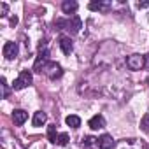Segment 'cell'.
Listing matches in <instances>:
<instances>
[{
    "mask_svg": "<svg viewBox=\"0 0 149 149\" xmlns=\"http://www.w3.org/2000/svg\"><path fill=\"white\" fill-rule=\"evenodd\" d=\"M40 74H44V76H47L49 79H58V77H61V74H63V70H61V67L56 63V61H47L44 67H42V70H40Z\"/></svg>",
    "mask_w": 149,
    "mask_h": 149,
    "instance_id": "6da1fadb",
    "label": "cell"
},
{
    "mask_svg": "<svg viewBox=\"0 0 149 149\" xmlns=\"http://www.w3.org/2000/svg\"><path fill=\"white\" fill-rule=\"evenodd\" d=\"M32 81H33L32 72H30V70H23L19 76H18V79L13 83V88H14V90H23V88L30 86V84H32Z\"/></svg>",
    "mask_w": 149,
    "mask_h": 149,
    "instance_id": "7a4b0ae2",
    "label": "cell"
},
{
    "mask_svg": "<svg viewBox=\"0 0 149 149\" xmlns=\"http://www.w3.org/2000/svg\"><path fill=\"white\" fill-rule=\"evenodd\" d=\"M144 65H146V60H144V56L139 54V53H133V54H130V56L126 58V67H128L130 70H142Z\"/></svg>",
    "mask_w": 149,
    "mask_h": 149,
    "instance_id": "3957f363",
    "label": "cell"
},
{
    "mask_svg": "<svg viewBox=\"0 0 149 149\" xmlns=\"http://www.w3.org/2000/svg\"><path fill=\"white\" fill-rule=\"evenodd\" d=\"M65 28H67L70 33H79V30L83 28V21H81V18H79V16H72L70 19H67Z\"/></svg>",
    "mask_w": 149,
    "mask_h": 149,
    "instance_id": "277c9868",
    "label": "cell"
},
{
    "mask_svg": "<svg viewBox=\"0 0 149 149\" xmlns=\"http://www.w3.org/2000/svg\"><path fill=\"white\" fill-rule=\"evenodd\" d=\"M116 147L118 149H146V146L140 140H135V139H126V140L119 142Z\"/></svg>",
    "mask_w": 149,
    "mask_h": 149,
    "instance_id": "5b68a950",
    "label": "cell"
},
{
    "mask_svg": "<svg viewBox=\"0 0 149 149\" xmlns=\"http://www.w3.org/2000/svg\"><path fill=\"white\" fill-rule=\"evenodd\" d=\"M2 53H4V56H6L7 60L16 58V56H18V44H16V42H6Z\"/></svg>",
    "mask_w": 149,
    "mask_h": 149,
    "instance_id": "8992f818",
    "label": "cell"
},
{
    "mask_svg": "<svg viewBox=\"0 0 149 149\" xmlns=\"http://www.w3.org/2000/svg\"><path fill=\"white\" fill-rule=\"evenodd\" d=\"M26 119H28V112H26V111H23V109H16V111L13 112V121H14V125L21 126Z\"/></svg>",
    "mask_w": 149,
    "mask_h": 149,
    "instance_id": "52a82bcc",
    "label": "cell"
},
{
    "mask_svg": "<svg viewBox=\"0 0 149 149\" xmlns=\"http://www.w3.org/2000/svg\"><path fill=\"white\" fill-rule=\"evenodd\" d=\"M100 149H112L116 144H114V139L109 135V133H105V135H102L100 139H98V144H97Z\"/></svg>",
    "mask_w": 149,
    "mask_h": 149,
    "instance_id": "ba28073f",
    "label": "cell"
},
{
    "mask_svg": "<svg viewBox=\"0 0 149 149\" xmlns=\"http://www.w3.org/2000/svg\"><path fill=\"white\" fill-rule=\"evenodd\" d=\"M60 47H61V51H63V54H70V53H72V49H74V44H72V39H70V37H67V35H63V37H60Z\"/></svg>",
    "mask_w": 149,
    "mask_h": 149,
    "instance_id": "9c48e42d",
    "label": "cell"
},
{
    "mask_svg": "<svg viewBox=\"0 0 149 149\" xmlns=\"http://www.w3.org/2000/svg\"><path fill=\"white\" fill-rule=\"evenodd\" d=\"M88 125H90L91 130H100V128H105V119H104L102 114H97V116H93V118L90 119Z\"/></svg>",
    "mask_w": 149,
    "mask_h": 149,
    "instance_id": "30bf717a",
    "label": "cell"
},
{
    "mask_svg": "<svg viewBox=\"0 0 149 149\" xmlns=\"http://www.w3.org/2000/svg\"><path fill=\"white\" fill-rule=\"evenodd\" d=\"M90 9L91 11H98V13H107L111 9V2H97V0H93V2H90Z\"/></svg>",
    "mask_w": 149,
    "mask_h": 149,
    "instance_id": "8fae6325",
    "label": "cell"
},
{
    "mask_svg": "<svg viewBox=\"0 0 149 149\" xmlns=\"http://www.w3.org/2000/svg\"><path fill=\"white\" fill-rule=\"evenodd\" d=\"M77 2H74V0H65V2L61 4V11L65 13V14H74L77 11Z\"/></svg>",
    "mask_w": 149,
    "mask_h": 149,
    "instance_id": "7c38bea8",
    "label": "cell"
},
{
    "mask_svg": "<svg viewBox=\"0 0 149 149\" xmlns=\"http://www.w3.org/2000/svg\"><path fill=\"white\" fill-rule=\"evenodd\" d=\"M46 121H47V116H46V112H42V111H37L35 114H33V126H42V125H46Z\"/></svg>",
    "mask_w": 149,
    "mask_h": 149,
    "instance_id": "4fadbf2b",
    "label": "cell"
},
{
    "mask_svg": "<svg viewBox=\"0 0 149 149\" xmlns=\"http://www.w3.org/2000/svg\"><path fill=\"white\" fill-rule=\"evenodd\" d=\"M65 123H67L70 128H79V126H81V118L76 116V114H70V116L65 118Z\"/></svg>",
    "mask_w": 149,
    "mask_h": 149,
    "instance_id": "5bb4252c",
    "label": "cell"
},
{
    "mask_svg": "<svg viewBox=\"0 0 149 149\" xmlns=\"http://www.w3.org/2000/svg\"><path fill=\"white\" fill-rule=\"evenodd\" d=\"M47 139H49L51 142H54V144H56V139H58V133H56V126H54V125H51V126L47 128Z\"/></svg>",
    "mask_w": 149,
    "mask_h": 149,
    "instance_id": "9a60e30c",
    "label": "cell"
},
{
    "mask_svg": "<svg viewBox=\"0 0 149 149\" xmlns=\"http://www.w3.org/2000/svg\"><path fill=\"white\" fill-rule=\"evenodd\" d=\"M0 86H2V98H7V95H9V86H7V81H6V77H2L0 79Z\"/></svg>",
    "mask_w": 149,
    "mask_h": 149,
    "instance_id": "2e32d148",
    "label": "cell"
},
{
    "mask_svg": "<svg viewBox=\"0 0 149 149\" xmlns=\"http://www.w3.org/2000/svg\"><path fill=\"white\" fill-rule=\"evenodd\" d=\"M67 142H68V135H67V133H58L56 144H58V146H65Z\"/></svg>",
    "mask_w": 149,
    "mask_h": 149,
    "instance_id": "e0dca14e",
    "label": "cell"
},
{
    "mask_svg": "<svg viewBox=\"0 0 149 149\" xmlns=\"http://www.w3.org/2000/svg\"><path fill=\"white\" fill-rule=\"evenodd\" d=\"M140 126H142V130H144V132H147V133H149V114H146V116L142 118Z\"/></svg>",
    "mask_w": 149,
    "mask_h": 149,
    "instance_id": "ac0fdd59",
    "label": "cell"
},
{
    "mask_svg": "<svg viewBox=\"0 0 149 149\" xmlns=\"http://www.w3.org/2000/svg\"><path fill=\"white\" fill-rule=\"evenodd\" d=\"M83 140H84V146H86V147H90V146H95V144H98V139H95V137H84Z\"/></svg>",
    "mask_w": 149,
    "mask_h": 149,
    "instance_id": "d6986e66",
    "label": "cell"
},
{
    "mask_svg": "<svg viewBox=\"0 0 149 149\" xmlns=\"http://www.w3.org/2000/svg\"><path fill=\"white\" fill-rule=\"evenodd\" d=\"M7 13H9V6L6 4V2H0V16H7Z\"/></svg>",
    "mask_w": 149,
    "mask_h": 149,
    "instance_id": "ffe728a7",
    "label": "cell"
},
{
    "mask_svg": "<svg viewBox=\"0 0 149 149\" xmlns=\"http://www.w3.org/2000/svg\"><path fill=\"white\" fill-rule=\"evenodd\" d=\"M16 23H18V18H16V16H13V18H11V25H13V26H14V25H16Z\"/></svg>",
    "mask_w": 149,
    "mask_h": 149,
    "instance_id": "44dd1931",
    "label": "cell"
},
{
    "mask_svg": "<svg viewBox=\"0 0 149 149\" xmlns=\"http://www.w3.org/2000/svg\"><path fill=\"white\" fill-rule=\"evenodd\" d=\"M139 7H149V2H139Z\"/></svg>",
    "mask_w": 149,
    "mask_h": 149,
    "instance_id": "7402d4cb",
    "label": "cell"
},
{
    "mask_svg": "<svg viewBox=\"0 0 149 149\" xmlns=\"http://www.w3.org/2000/svg\"><path fill=\"white\" fill-rule=\"evenodd\" d=\"M147 83H149V79H147Z\"/></svg>",
    "mask_w": 149,
    "mask_h": 149,
    "instance_id": "603a6c76",
    "label": "cell"
}]
</instances>
